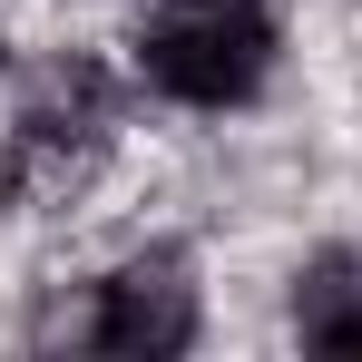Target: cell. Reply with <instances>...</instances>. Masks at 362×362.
Listing matches in <instances>:
<instances>
[{
	"mask_svg": "<svg viewBox=\"0 0 362 362\" xmlns=\"http://www.w3.org/2000/svg\"><path fill=\"white\" fill-rule=\"evenodd\" d=\"M108 69L98 59H49L20 88V118H10V157H0V196L10 206H78L88 177L108 167Z\"/></svg>",
	"mask_w": 362,
	"mask_h": 362,
	"instance_id": "6da1fadb",
	"label": "cell"
},
{
	"mask_svg": "<svg viewBox=\"0 0 362 362\" xmlns=\"http://www.w3.org/2000/svg\"><path fill=\"white\" fill-rule=\"evenodd\" d=\"M127 49H137L147 88H167L186 108H235L274 69V20L255 0H167Z\"/></svg>",
	"mask_w": 362,
	"mask_h": 362,
	"instance_id": "7a4b0ae2",
	"label": "cell"
},
{
	"mask_svg": "<svg viewBox=\"0 0 362 362\" xmlns=\"http://www.w3.org/2000/svg\"><path fill=\"white\" fill-rule=\"evenodd\" d=\"M196 343V274L177 245L127 255L118 274L88 284V353H127V362H177Z\"/></svg>",
	"mask_w": 362,
	"mask_h": 362,
	"instance_id": "3957f363",
	"label": "cell"
},
{
	"mask_svg": "<svg viewBox=\"0 0 362 362\" xmlns=\"http://www.w3.org/2000/svg\"><path fill=\"white\" fill-rule=\"evenodd\" d=\"M294 333L313 353H362V255H313L294 274Z\"/></svg>",
	"mask_w": 362,
	"mask_h": 362,
	"instance_id": "277c9868",
	"label": "cell"
}]
</instances>
